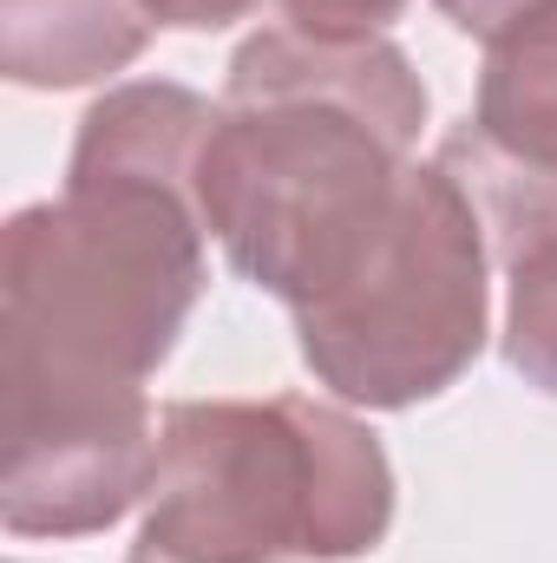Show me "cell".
I'll list each match as a JSON object with an SVG mask.
<instances>
[{
	"mask_svg": "<svg viewBox=\"0 0 557 563\" xmlns=\"http://www.w3.org/2000/svg\"><path fill=\"white\" fill-rule=\"evenodd\" d=\"M13 563H26V558H13Z\"/></svg>",
	"mask_w": 557,
	"mask_h": 563,
	"instance_id": "cell-12",
	"label": "cell"
},
{
	"mask_svg": "<svg viewBox=\"0 0 557 563\" xmlns=\"http://www.w3.org/2000/svg\"><path fill=\"white\" fill-rule=\"evenodd\" d=\"M459 139L525 170H557V7L485 46L472 119L459 125Z\"/></svg>",
	"mask_w": 557,
	"mask_h": 563,
	"instance_id": "cell-8",
	"label": "cell"
},
{
	"mask_svg": "<svg viewBox=\"0 0 557 563\" xmlns=\"http://www.w3.org/2000/svg\"><path fill=\"white\" fill-rule=\"evenodd\" d=\"M394 531V465L348 407L171 400L139 563H348Z\"/></svg>",
	"mask_w": 557,
	"mask_h": 563,
	"instance_id": "cell-3",
	"label": "cell"
},
{
	"mask_svg": "<svg viewBox=\"0 0 557 563\" xmlns=\"http://www.w3.org/2000/svg\"><path fill=\"white\" fill-rule=\"evenodd\" d=\"M157 26H177V33H217V26H237L250 20L263 0H139ZM282 26L295 33H315V40H374L387 33L407 0H276Z\"/></svg>",
	"mask_w": 557,
	"mask_h": 563,
	"instance_id": "cell-9",
	"label": "cell"
},
{
	"mask_svg": "<svg viewBox=\"0 0 557 563\" xmlns=\"http://www.w3.org/2000/svg\"><path fill=\"white\" fill-rule=\"evenodd\" d=\"M419 125L426 79L387 33H250L204 144V223L223 263L288 314L321 301L394 223Z\"/></svg>",
	"mask_w": 557,
	"mask_h": 563,
	"instance_id": "cell-2",
	"label": "cell"
},
{
	"mask_svg": "<svg viewBox=\"0 0 557 563\" xmlns=\"http://www.w3.org/2000/svg\"><path fill=\"white\" fill-rule=\"evenodd\" d=\"M439 164L466 184L485 223V250L505 269V367L557 400V170L485 157L459 132H446Z\"/></svg>",
	"mask_w": 557,
	"mask_h": 563,
	"instance_id": "cell-6",
	"label": "cell"
},
{
	"mask_svg": "<svg viewBox=\"0 0 557 563\" xmlns=\"http://www.w3.org/2000/svg\"><path fill=\"white\" fill-rule=\"evenodd\" d=\"M125 563H139V558H125Z\"/></svg>",
	"mask_w": 557,
	"mask_h": 563,
	"instance_id": "cell-11",
	"label": "cell"
},
{
	"mask_svg": "<svg viewBox=\"0 0 557 563\" xmlns=\"http://www.w3.org/2000/svg\"><path fill=\"white\" fill-rule=\"evenodd\" d=\"M217 106L132 79L79 119L66 190L7 217L0 394H144L204 282V144Z\"/></svg>",
	"mask_w": 557,
	"mask_h": 563,
	"instance_id": "cell-1",
	"label": "cell"
},
{
	"mask_svg": "<svg viewBox=\"0 0 557 563\" xmlns=\"http://www.w3.org/2000/svg\"><path fill=\"white\" fill-rule=\"evenodd\" d=\"M466 40H479V46H492L499 33H512L518 20H532V13H545V7H557V0H433Z\"/></svg>",
	"mask_w": 557,
	"mask_h": 563,
	"instance_id": "cell-10",
	"label": "cell"
},
{
	"mask_svg": "<svg viewBox=\"0 0 557 563\" xmlns=\"http://www.w3.org/2000/svg\"><path fill=\"white\" fill-rule=\"evenodd\" d=\"M164 413L144 394H0V525L13 538H92L144 505Z\"/></svg>",
	"mask_w": 557,
	"mask_h": 563,
	"instance_id": "cell-5",
	"label": "cell"
},
{
	"mask_svg": "<svg viewBox=\"0 0 557 563\" xmlns=\"http://www.w3.org/2000/svg\"><path fill=\"white\" fill-rule=\"evenodd\" d=\"M139 0H0V73L26 92H73L125 73L151 46Z\"/></svg>",
	"mask_w": 557,
	"mask_h": 563,
	"instance_id": "cell-7",
	"label": "cell"
},
{
	"mask_svg": "<svg viewBox=\"0 0 557 563\" xmlns=\"http://www.w3.org/2000/svg\"><path fill=\"white\" fill-rule=\"evenodd\" d=\"M492 250L466 184L414 164L381 243L321 301L295 308V347L315 387L368 413L439 400L492 334Z\"/></svg>",
	"mask_w": 557,
	"mask_h": 563,
	"instance_id": "cell-4",
	"label": "cell"
}]
</instances>
